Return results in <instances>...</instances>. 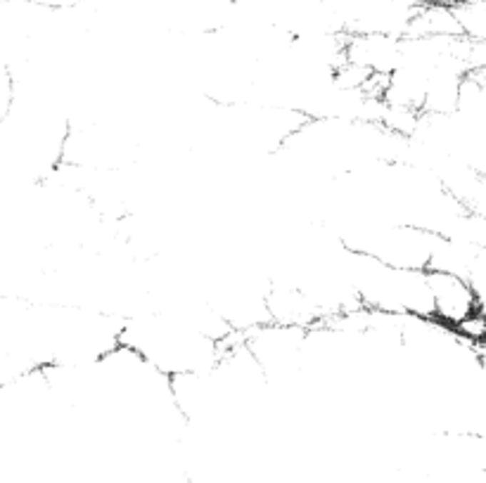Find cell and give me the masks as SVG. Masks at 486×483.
Returning <instances> with one entry per match:
<instances>
[{"mask_svg": "<svg viewBox=\"0 0 486 483\" xmlns=\"http://www.w3.org/2000/svg\"><path fill=\"white\" fill-rule=\"evenodd\" d=\"M351 275L360 308L396 317H432L430 273L396 268L378 258L353 251Z\"/></svg>", "mask_w": 486, "mask_h": 483, "instance_id": "1", "label": "cell"}, {"mask_svg": "<svg viewBox=\"0 0 486 483\" xmlns=\"http://www.w3.org/2000/svg\"><path fill=\"white\" fill-rule=\"evenodd\" d=\"M24 3L46 7V10H74V7L88 3V0H24Z\"/></svg>", "mask_w": 486, "mask_h": 483, "instance_id": "2", "label": "cell"}]
</instances>
